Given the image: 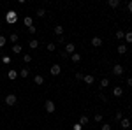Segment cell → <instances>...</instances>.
<instances>
[{"mask_svg": "<svg viewBox=\"0 0 132 130\" xmlns=\"http://www.w3.org/2000/svg\"><path fill=\"white\" fill-rule=\"evenodd\" d=\"M5 21H7L9 25H14V23L18 21V12H16V11H9V12L5 14Z\"/></svg>", "mask_w": 132, "mask_h": 130, "instance_id": "1", "label": "cell"}, {"mask_svg": "<svg viewBox=\"0 0 132 130\" xmlns=\"http://www.w3.org/2000/svg\"><path fill=\"white\" fill-rule=\"evenodd\" d=\"M44 107H46V112H55V109H56V106H55L53 100H46Z\"/></svg>", "mask_w": 132, "mask_h": 130, "instance_id": "2", "label": "cell"}, {"mask_svg": "<svg viewBox=\"0 0 132 130\" xmlns=\"http://www.w3.org/2000/svg\"><path fill=\"white\" fill-rule=\"evenodd\" d=\"M62 72V67L58 65V63H55V65H51V69H50V74L51 76H58Z\"/></svg>", "mask_w": 132, "mask_h": 130, "instance_id": "3", "label": "cell"}, {"mask_svg": "<svg viewBox=\"0 0 132 130\" xmlns=\"http://www.w3.org/2000/svg\"><path fill=\"white\" fill-rule=\"evenodd\" d=\"M16 102H18V99H16V95H12V93L5 97V104H7V106H14Z\"/></svg>", "mask_w": 132, "mask_h": 130, "instance_id": "4", "label": "cell"}, {"mask_svg": "<svg viewBox=\"0 0 132 130\" xmlns=\"http://www.w3.org/2000/svg\"><path fill=\"white\" fill-rule=\"evenodd\" d=\"M65 53H67V55H72V53H76V46H74L72 42H67V44H65Z\"/></svg>", "mask_w": 132, "mask_h": 130, "instance_id": "5", "label": "cell"}, {"mask_svg": "<svg viewBox=\"0 0 132 130\" xmlns=\"http://www.w3.org/2000/svg\"><path fill=\"white\" fill-rule=\"evenodd\" d=\"M113 74H114V76H122V74H123V67L116 63V65L113 67Z\"/></svg>", "mask_w": 132, "mask_h": 130, "instance_id": "6", "label": "cell"}, {"mask_svg": "<svg viewBox=\"0 0 132 130\" xmlns=\"http://www.w3.org/2000/svg\"><path fill=\"white\" fill-rule=\"evenodd\" d=\"M113 95H114V97H122L123 95V88L122 86H114V88H113Z\"/></svg>", "mask_w": 132, "mask_h": 130, "instance_id": "7", "label": "cell"}, {"mask_svg": "<svg viewBox=\"0 0 132 130\" xmlns=\"http://www.w3.org/2000/svg\"><path fill=\"white\" fill-rule=\"evenodd\" d=\"M92 46H93V48L102 46V39H101V37H93V39H92Z\"/></svg>", "mask_w": 132, "mask_h": 130, "instance_id": "8", "label": "cell"}, {"mask_svg": "<svg viewBox=\"0 0 132 130\" xmlns=\"http://www.w3.org/2000/svg\"><path fill=\"white\" fill-rule=\"evenodd\" d=\"M83 81H85L86 84H93V81H95V77H93L92 74H86V76L83 77Z\"/></svg>", "mask_w": 132, "mask_h": 130, "instance_id": "9", "label": "cell"}, {"mask_svg": "<svg viewBox=\"0 0 132 130\" xmlns=\"http://www.w3.org/2000/svg\"><path fill=\"white\" fill-rule=\"evenodd\" d=\"M71 60L74 62V63L81 62V55H79V53H72V55H71Z\"/></svg>", "mask_w": 132, "mask_h": 130, "instance_id": "10", "label": "cell"}, {"mask_svg": "<svg viewBox=\"0 0 132 130\" xmlns=\"http://www.w3.org/2000/svg\"><path fill=\"white\" fill-rule=\"evenodd\" d=\"M18 76H20V72H16V70H9V72H7V77H9V79H16Z\"/></svg>", "mask_w": 132, "mask_h": 130, "instance_id": "11", "label": "cell"}, {"mask_svg": "<svg viewBox=\"0 0 132 130\" xmlns=\"http://www.w3.org/2000/svg\"><path fill=\"white\" fill-rule=\"evenodd\" d=\"M28 46H30L32 49H37V48H39V40H37V39H32L30 42H28Z\"/></svg>", "mask_w": 132, "mask_h": 130, "instance_id": "12", "label": "cell"}, {"mask_svg": "<svg viewBox=\"0 0 132 130\" xmlns=\"http://www.w3.org/2000/svg\"><path fill=\"white\" fill-rule=\"evenodd\" d=\"M120 125H122V128H129V127H130V120H127V118H123V120L120 121Z\"/></svg>", "mask_w": 132, "mask_h": 130, "instance_id": "13", "label": "cell"}, {"mask_svg": "<svg viewBox=\"0 0 132 130\" xmlns=\"http://www.w3.org/2000/svg\"><path fill=\"white\" fill-rule=\"evenodd\" d=\"M23 23H25V25H27V27H28V28H30V27H34V20H32L30 16H27V18H25V20H23Z\"/></svg>", "mask_w": 132, "mask_h": 130, "instance_id": "14", "label": "cell"}, {"mask_svg": "<svg viewBox=\"0 0 132 130\" xmlns=\"http://www.w3.org/2000/svg\"><path fill=\"white\" fill-rule=\"evenodd\" d=\"M55 33H56L58 37H62V35H63V27H60V25H56V27H55Z\"/></svg>", "mask_w": 132, "mask_h": 130, "instance_id": "15", "label": "cell"}, {"mask_svg": "<svg viewBox=\"0 0 132 130\" xmlns=\"http://www.w3.org/2000/svg\"><path fill=\"white\" fill-rule=\"evenodd\" d=\"M12 51H14L16 55H20L21 51H23V48H21V44H14V46H12Z\"/></svg>", "mask_w": 132, "mask_h": 130, "instance_id": "16", "label": "cell"}, {"mask_svg": "<svg viewBox=\"0 0 132 130\" xmlns=\"http://www.w3.org/2000/svg\"><path fill=\"white\" fill-rule=\"evenodd\" d=\"M34 81H35V84H44V77H42V76H39V74L34 77Z\"/></svg>", "mask_w": 132, "mask_h": 130, "instance_id": "17", "label": "cell"}, {"mask_svg": "<svg viewBox=\"0 0 132 130\" xmlns=\"http://www.w3.org/2000/svg\"><path fill=\"white\" fill-rule=\"evenodd\" d=\"M108 5L114 9V7H118V5H120V0H109V2H108Z\"/></svg>", "mask_w": 132, "mask_h": 130, "instance_id": "18", "label": "cell"}, {"mask_svg": "<svg viewBox=\"0 0 132 130\" xmlns=\"http://www.w3.org/2000/svg\"><path fill=\"white\" fill-rule=\"evenodd\" d=\"M118 53H120V55H125V53H127V46H125V44H120V46H118Z\"/></svg>", "mask_w": 132, "mask_h": 130, "instance_id": "19", "label": "cell"}, {"mask_svg": "<svg viewBox=\"0 0 132 130\" xmlns=\"http://www.w3.org/2000/svg\"><path fill=\"white\" fill-rule=\"evenodd\" d=\"M11 42H14V44H18V39H20V37H18V33H16V32H14V33H11Z\"/></svg>", "mask_w": 132, "mask_h": 130, "instance_id": "20", "label": "cell"}, {"mask_svg": "<svg viewBox=\"0 0 132 130\" xmlns=\"http://www.w3.org/2000/svg\"><path fill=\"white\" fill-rule=\"evenodd\" d=\"M28 74H30V70H28V69H21L20 70V76H21V77H28Z\"/></svg>", "mask_w": 132, "mask_h": 130, "instance_id": "21", "label": "cell"}, {"mask_svg": "<svg viewBox=\"0 0 132 130\" xmlns=\"http://www.w3.org/2000/svg\"><path fill=\"white\" fill-rule=\"evenodd\" d=\"M46 49H48V51H55V49H56V44H55V42H50V44L46 46Z\"/></svg>", "mask_w": 132, "mask_h": 130, "instance_id": "22", "label": "cell"}, {"mask_svg": "<svg viewBox=\"0 0 132 130\" xmlns=\"http://www.w3.org/2000/svg\"><path fill=\"white\" fill-rule=\"evenodd\" d=\"M101 86H102V88H106V86H109V79H108V77H104V79L101 81Z\"/></svg>", "mask_w": 132, "mask_h": 130, "instance_id": "23", "label": "cell"}, {"mask_svg": "<svg viewBox=\"0 0 132 130\" xmlns=\"http://www.w3.org/2000/svg\"><path fill=\"white\" fill-rule=\"evenodd\" d=\"M125 37V32L123 30H116V39H123Z\"/></svg>", "mask_w": 132, "mask_h": 130, "instance_id": "24", "label": "cell"}, {"mask_svg": "<svg viewBox=\"0 0 132 130\" xmlns=\"http://www.w3.org/2000/svg\"><path fill=\"white\" fill-rule=\"evenodd\" d=\"M123 39L127 40V42H132V32H127V33H125V37H123Z\"/></svg>", "mask_w": 132, "mask_h": 130, "instance_id": "25", "label": "cell"}, {"mask_svg": "<svg viewBox=\"0 0 132 130\" xmlns=\"http://www.w3.org/2000/svg\"><path fill=\"white\" fill-rule=\"evenodd\" d=\"M86 123H88V118L86 116H81L79 118V125H86Z\"/></svg>", "mask_w": 132, "mask_h": 130, "instance_id": "26", "label": "cell"}, {"mask_svg": "<svg viewBox=\"0 0 132 130\" xmlns=\"http://www.w3.org/2000/svg\"><path fill=\"white\" fill-rule=\"evenodd\" d=\"M5 42H7V39H5L4 35H0V48H4V46H5Z\"/></svg>", "mask_w": 132, "mask_h": 130, "instance_id": "27", "label": "cell"}, {"mask_svg": "<svg viewBox=\"0 0 132 130\" xmlns=\"http://www.w3.org/2000/svg\"><path fill=\"white\" fill-rule=\"evenodd\" d=\"M23 62H25V63H30V62H32V56H30V55H25V56H23Z\"/></svg>", "mask_w": 132, "mask_h": 130, "instance_id": "28", "label": "cell"}, {"mask_svg": "<svg viewBox=\"0 0 132 130\" xmlns=\"http://www.w3.org/2000/svg\"><path fill=\"white\" fill-rule=\"evenodd\" d=\"M93 120L97 121V123H99V121H102V114H99V112H97V114L93 116Z\"/></svg>", "mask_w": 132, "mask_h": 130, "instance_id": "29", "label": "cell"}, {"mask_svg": "<svg viewBox=\"0 0 132 130\" xmlns=\"http://www.w3.org/2000/svg\"><path fill=\"white\" fill-rule=\"evenodd\" d=\"M114 118H116L118 121H122L123 120V114H122V112H116V114H114Z\"/></svg>", "mask_w": 132, "mask_h": 130, "instance_id": "30", "label": "cell"}, {"mask_svg": "<svg viewBox=\"0 0 132 130\" xmlns=\"http://www.w3.org/2000/svg\"><path fill=\"white\" fill-rule=\"evenodd\" d=\"M101 128H102V130H111V125H109V123H104Z\"/></svg>", "mask_w": 132, "mask_h": 130, "instance_id": "31", "label": "cell"}, {"mask_svg": "<svg viewBox=\"0 0 132 130\" xmlns=\"http://www.w3.org/2000/svg\"><path fill=\"white\" fill-rule=\"evenodd\" d=\"M83 77H85V76H83L81 72H76V79L78 81H83Z\"/></svg>", "mask_w": 132, "mask_h": 130, "instance_id": "32", "label": "cell"}, {"mask_svg": "<svg viewBox=\"0 0 132 130\" xmlns=\"http://www.w3.org/2000/svg\"><path fill=\"white\" fill-rule=\"evenodd\" d=\"M83 125H79V123H76V125H72V130H81Z\"/></svg>", "mask_w": 132, "mask_h": 130, "instance_id": "33", "label": "cell"}, {"mask_svg": "<svg viewBox=\"0 0 132 130\" xmlns=\"http://www.w3.org/2000/svg\"><path fill=\"white\" fill-rule=\"evenodd\" d=\"M37 16H41V18H42V16H46V11H44V9H39V11H37Z\"/></svg>", "mask_w": 132, "mask_h": 130, "instance_id": "34", "label": "cell"}, {"mask_svg": "<svg viewBox=\"0 0 132 130\" xmlns=\"http://www.w3.org/2000/svg\"><path fill=\"white\" fill-rule=\"evenodd\" d=\"M2 62H4V63H9L11 58H9V56H2Z\"/></svg>", "mask_w": 132, "mask_h": 130, "instance_id": "35", "label": "cell"}, {"mask_svg": "<svg viewBox=\"0 0 132 130\" xmlns=\"http://www.w3.org/2000/svg\"><path fill=\"white\" fill-rule=\"evenodd\" d=\"M60 56H62V58H69V55H67L65 51H62V53H60Z\"/></svg>", "mask_w": 132, "mask_h": 130, "instance_id": "36", "label": "cell"}, {"mask_svg": "<svg viewBox=\"0 0 132 130\" xmlns=\"http://www.w3.org/2000/svg\"><path fill=\"white\" fill-rule=\"evenodd\" d=\"M35 30H37L35 27H30V28H28V32H30V33H35Z\"/></svg>", "mask_w": 132, "mask_h": 130, "instance_id": "37", "label": "cell"}, {"mask_svg": "<svg viewBox=\"0 0 132 130\" xmlns=\"http://www.w3.org/2000/svg\"><path fill=\"white\" fill-rule=\"evenodd\" d=\"M127 86H132V77H129V79H127Z\"/></svg>", "mask_w": 132, "mask_h": 130, "instance_id": "38", "label": "cell"}, {"mask_svg": "<svg viewBox=\"0 0 132 130\" xmlns=\"http://www.w3.org/2000/svg\"><path fill=\"white\" fill-rule=\"evenodd\" d=\"M127 9H129V11L132 12V2H129V4H127Z\"/></svg>", "mask_w": 132, "mask_h": 130, "instance_id": "39", "label": "cell"}, {"mask_svg": "<svg viewBox=\"0 0 132 130\" xmlns=\"http://www.w3.org/2000/svg\"><path fill=\"white\" fill-rule=\"evenodd\" d=\"M0 56H4V55H2V53H0Z\"/></svg>", "mask_w": 132, "mask_h": 130, "instance_id": "40", "label": "cell"}]
</instances>
